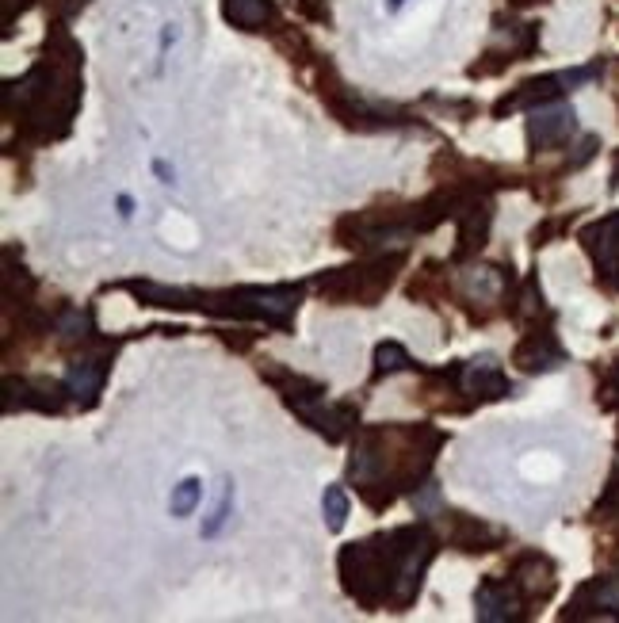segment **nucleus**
Returning <instances> with one entry per match:
<instances>
[{"label":"nucleus","instance_id":"f257e3e1","mask_svg":"<svg viewBox=\"0 0 619 623\" xmlns=\"http://www.w3.org/2000/svg\"><path fill=\"white\" fill-rule=\"evenodd\" d=\"M436 555V536L425 524L394 528L341 551V578L352 601L363 608H409L421 593L428 562Z\"/></svg>","mask_w":619,"mask_h":623},{"label":"nucleus","instance_id":"f03ea898","mask_svg":"<svg viewBox=\"0 0 619 623\" xmlns=\"http://www.w3.org/2000/svg\"><path fill=\"white\" fill-rule=\"evenodd\" d=\"M302 299V287H234V291H195V310L237 322L287 325Z\"/></svg>","mask_w":619,"mask_h":623},{"label":"nucleus","instance_id":"7ed1b4c3","mask_svg":"<svg viewBox=\"0 0 619 623\" xmlns=\"http://www.w3.org/2000/svg\"><path fill=\"white\" fill-rule=\"evenodd\" d=\"M398 268H402V253H390V257L363 260L356 268H337V272L321 276L318 287L321 295H329V299L337 302H363V306H371L394 283Z\"/></svg>","mask_w":619,"mask_h":623},{"label":"nucleus","instance_id":"20e7f679","mask_svg":"<svg viewBox=\"0 0 619 623\" xmlns=\"http://www.w3.org/2000/svg\"><path fill=\"white\" fill-rule=\"evenodd\" d=\"M581 241H585V249H589V257H593L600 276L612 283V287H619V211L593 222L581 234Z\"/></svg>","mask_w":619,"mask_h":623},{"label":"nucleus","instance_id":"39448f33","mask_svg":"<svg viewBox=\"0 0 619 623\" xmlns=\"http://www.w3.org/2000/svg\"><path fill=\"white\" fill-rule=\"evenodd\" d=\"M562 92H570L566 81H562V73H547V77H532V81H524V85L509 92L505 100H497V108L493 115H509V111H535V108H547L551 100H558Z\"/></svg>","mask_w":619,"mask_h":623},{"label":"nucleus","instance_id":"423d86ee","mask_svg":"<svg viewBox=\"0 0 619 623\" xmlns=\"http://www.w3.org/2000/svg\"><path fill=\"white\" fill-rule=\"evenodd\" d=\"M459 387H463V394L478 398V402H497V398L513 394V383L501 375V367L493 364L490 356H482V360L463 367L459 371Z\"/></svg>","mask_w":619,"mask_h":623},{"label":"nucleus","instance_id":"0eeeda50","mask_svg":"<svg viewBox=\"0 0 619 623\" xmlns=\"http://www.w3.org/2000/svg\"><path fill=\"white\" fill-rule=\"evenodd\" d=\"M574 130L577 119L570 108H539L528 119V142H532V150H551V146H562Z\"/></svg>","mask_w":619,"mask_h":623},{"label":"nucleus","instance_id":"6e6552de","mask_svg":"<svg viewBox=\"0 0 619 623\" xmlns=\"http://www.w3.org/2000/svg\"><path fill=\"white\" fill-rule=\"evenodd\" d=\"M474 604H478V620H516L524 608V593L516 581H486Z\"/></svg>","mask_w":619,"mask_h":623},{"label":"nucleus","instance_id":"1a4fd4ad","mask_svg":"<svg viewBox=\"0 0 619 623\" xmlns=\"http://www.w3.org/2000/svg\"><path fill=\"white\" fill-rule=\"evenodd\" d=\"M104 379H107L104 360H77V364L69 367V375H65V390L81 406H96V394L104 387Z\"/></svg>","mask_w":619,"mask_h":623},{"label":"nucleus","instance_id":"9d476101","mask_svg":"<svg viewBox=\"0 0 619 623\" xmlns=\"http://www.w3.org/2000/svg\"><path fill=\"white\" fill-rule=\"evenodd\" d=\"M486 234H490V207L467 203L459 211V249H455V260H467L470 253H478L486 245Z\"/></svg>","mask_w":619,"mask_h":623},{"label":"nucleus","instance_id":"9b49d317","mask_svg":"<svg viewBox=\"0 0 619 623\" xmlns=\"http://www.w3.org/2000/svg\"><path fill=\"white\" fill-rule=\"evenodd\" d=\"M451 547H459V551H493L497 543H501V532H493L486 528L482 520H474V516H463V513H451Z\"/></svg>","mask_w":619,"mask_h":623},{"label":"nucleus","instance_id":"f8f14e48","mask_svg":"<svg viewBox=\"0 0 619 623\" xmlns=\"http://www.w3.org/2000/svg\"><path fill=\"white\" fill-rule=\"evenodd\" d=\"M516 364L524 371H551L562 364V348L555 344L551 333H532L516 344Z\"/></svg>","mask_w":619,"mask_h":623},{"label":"nucleus","instance_id":"ddd939ff","mask_svg":"<svg viewBox=\"0 0 619 623\" xmlns=\"http://www.w3.org/2000/svg\"><path fill=\"white\" fill-rule=\"evenodd\" d=\"M222 12L241 31H260L264 23H272L276 4L272 0H222Z\"/></svg>","mask_w":619,"mask_h":623},{"label":"nucleus","instance_id":"4468645a","mask_svg":"<svg viewBox=\"0 0 619 623\" xmlns=\"http://www.w3.org/2000/svg\"><path fill=\"white\" fill-rule=\"evenodd\" d=\"M577 608H597V612L619 616V574H604V578L589 581L574 597V612Z\"/></svg>","mask_w":619,"mask_h":623},{"label":"nucleus","instance_id":"2eb2a0df","mask_svg":"<svg viewBox=\"0 0 619 623\" xmlns=\"http://www.w3.org/2000/svg\"><path fill=\"white\" fill-rule=\"evenodd\" d=\"M409 364L413 360H409V352L398 341H383L375 348V375H390V371H402Z\"/></svg>","mask_w":619,"mask_h":623},{"label":"nucleus","instance_id":"dca6fc26","mask_svg":"<svg viewBox=\"0 0 619 623\" xmlns=\"http://www.w3.org/2000/svg\"><path fill=\"white\" fill-rule=\"evenodd\" d=\"M58 333H62L65 341H92V318L81 314V310H65L62 318H58Z\"/></svg>","mask_w":619,"mask_h":623},{"label":"nucleus","instance_id":"f3484780","mask_svg":"<svg viewBox=\"0 0 619 623\" xmlns=\"http://www.w3.org/2000/svg\"><path fill=\"white\" fill-rule=\"evenodd\" d=\"M321 509H325V524H329V532H341L344 516H348V497H344L341 486H329V490H325Z\"/></svg>","mask_w":619,"mask_h":623},{"label":"nucleus","instance_id":"a211bd4d","mask_svg":"<svg viewBox=\"0 0 619 623\" xmlns=\"http://www.w3.org/2000/svg\"><path fill=\"white\" fill-rule=\"evenodd\" d=\"M195 501H199V482H195V478H188V482L180 486V494L172 497V513H176V516L192 513Z\"/></svg>","mask_w":619,"mask_h":623},{"label":"nucleus","instance_id":"6ab92c4d","mask_svg":"<svg viewBox=\"0 0 619 623\" xmlns=\"http://www.w3.org/2000/svg\"><path fill=\"white\" fill-rule=\"evenodd\" d=\"M325 4H329V0H299V8L310 20H321V16H325Z\"/></svg>","mask_w":619,"mask_h":623},{"label":"nucleus","instance_id":"aec40b11","mask_svg":"<svg viewBox=\"0 0 619 623\" xmlns=\"http://www.w3.org/2000/svg\"><path fill=\"white\" fill-rule=\"evenodd\" d=\"M593 153H597V138H585V142H581V153H574V161H570V165H574V169L577 165H585Z\"/></svg>","mask_w":619,"mask_h":623},{"label":"nucleus","instance_id":"412c9836","mask_svg":"<svg viewBox=\"0 0 619 623\" xmlns=\"http://www.w3.org/2000/svg\"><path fill=\"white\" fill-rule=\"evenodd\" d=\"M88 0H58V16H73L77 8H85Z\"/></svg>","mask_w":619,"mask_h":623},{"label":"nucleus","instance_id":"4be33fe9","mask_svg":"<svg viewBox=\"0 0 619 623\" xmlns=\"http://www.w3.org/2000/svg\"><path fill=\"white\" fill-rule=\"evenodd\" d=\"M616 383H619V364H616Z\"/></svg>","mask_w":619,"mask_h":623}]
</instances>
